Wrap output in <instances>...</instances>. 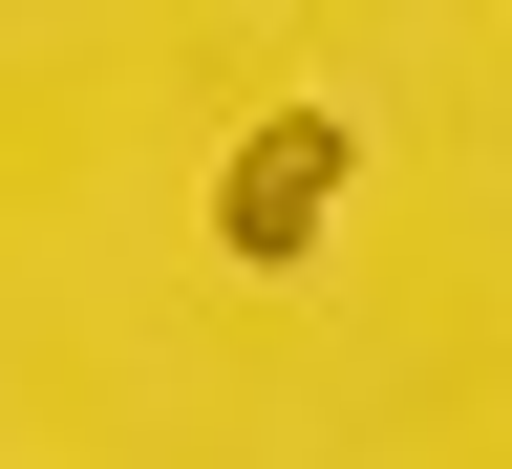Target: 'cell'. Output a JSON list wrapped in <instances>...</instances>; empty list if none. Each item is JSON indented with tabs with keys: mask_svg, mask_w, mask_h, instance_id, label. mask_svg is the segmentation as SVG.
Here are the masks:
<instances>
[{
	"mask_svg": "<svg viewBox=\"0 0 512 469\" xmlns=\"http://www.w3.org/2000/svg\"><path fill=\"white\" fill-rule=\"evenodd\" d=\"M342 192H363V128H342V107H278V128H235V171H214V235L256 256V278H299V256L342 235Z\"/></svg>",
	"mask_w": 512,
	"mask_h": 469,
	"instance_id": "6da1fadb",
	"label": "cell"
}]
</instances>
